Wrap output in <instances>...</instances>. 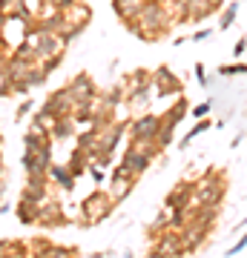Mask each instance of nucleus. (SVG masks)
I'll list each match as a JSON object with an SVG mask.
<instances>
[{"mask_svg": "<svg viewBox=\"0 0 247 258\" xmlns=\"http://www.w3.org/2000/svg\"><path fill=\"white\" fill-rule=\"evenodd\" d=\"M110 207H112V198L110 195H104V192H92L86 201L81 204V210H83V215H81V221H86V224H98L101 218H107L110 215Z\"/></svg>", "mask_w": 247, "mask_h": 258, "instance_id": "nucleus-1", "label": "nucleus"}, {"mask_svg": "<svg viewBox=\"0 0 247 258\" xmlns=\"http://www.w3.org/2000/svg\"><path fill=\"white\" fill-rule=\"evenodd\" d=\"M49 164H52V149L49 144L37 149H26L23 155V166H26V175H46L49 172Z\"/></svg>", "mask_w": 247, "mask_h": 258, "instance_id": "nucleus-2", "label": "nucleus"}, {"mask_svg": "<svg viewBox=\"0 0 247 258\" xmlns=\"http://www.w3.org/2000/svg\"><path fill=\"white\" fill-rule=\"evenodd\" d=\"M161 123H164V120L156 118V115H144V118L132 120V126H129V132H132V141H156Z\"/></svg>", "mask_w": 247, "mask_h": 258, "instance_id": "nucleus-3", "label": "nucleus"}, {"mask_svg": "<svg viewBox=\"0 0 247 258\" xmlns=\"http://www.w3.org/2000/svg\"><path fill=\"white\" fill-rule=\"evenodd\" d=\"M153 89H156L161 98H167V95L181 92V83H178V78H175L167 66H161V69H156V72H153Z\"/></svg>", "mask_w": 247, "mask_h": 258, "instance_id": "nucleus-4", "label": "nucleus"}, {"mask_svg": "<svg viewBox=\"0 0 247 258\" xmlns=\"http://www.w3.org/2000/svg\"><path fill=\"white\" fill-rule=\"evenodd\" d=\"M66 95L75 101V106H81V103H86V101L95 98V83H92L86 75H78V78L66 86Z\"/></svg>", "mask_w": 247, "mask_h": 258, "instance_id": "nucleus-5", "label": "nucleus"}, {"mask_svg": "<svg viewBox=\"0 0 247 258\" xmlns=\"http://www.w3.org/2000/svg\"><path fill=\"white\" fill-rule=\"evenodd\" d=\"M181 252H184L181 235H175L173 230L164 232V238L156 244V255H181Z\"/></svg>", "mask_w": 247, "mask_h": 258, "instance_id": "nucleus-6", "label": "nucleus"}, {"mask_svg": "<svg viewBox=\"0 0 247 258\" xmlns=\"http://www.w3.org/2000/svg\"><path fill=\"white\" fill-rule=\"evenodd\" d=\"M221 195H224V184H202L195 201L202 204V207H216L221 201Z\"/></svg>", "mask_w": 247, "mask_h": 258, "instance_id": "nucleus-7", "label": "nucleus"}, {"mask_svg": "<svg viewBox=\"0 0 247 258\" xmlns=\"http://www.w3.org/2000/svg\"><path fill=\"white\" fill-rule=\"evenodd\" d=\"M49 175H52L55 184L64 186V189H72L75 186V175L69 172V166H64V164H49Z\"/></svg>", "mask_w": 247, "mask_h": 258, "instance_id": "nucleus-8", "label": "nucleus"}, {"mask_svg": "<svg viewBox=\"0 0 247 258\" xmlns=\"http://www.w3.org/2000/svg\"><path fill=\"white\" fill-rule=\"evenodd\" d=\"M141 6H144V0H115V12H118L127 23L135 20V15L141 12Z\"/></svg>", "mask_w": 247, "mask_h": 258, "instance_id": "nucleus-9", "label": "nucleus"}, {"mask_svg": "<svg viewBox=\"0 0 247 258\" xmlns=\"http://www.w3.org/2000/svg\"><path fill=\"white\" fill-rule=\"evenodd\" d=\"M190 198H192V189L184 184L167 198V207H170V210H187V207H190Z\"/></svg>", "mask_w": 247, "mask_h": 258, "instance_id": "nucleus-10", "label": "nucleus"}, {"mask_svg": "<svg viewBox=\"0 0 247 258\" xmlns=\"http://www.w3.org/2000/svg\"><path fill=\"white\" fill-rule=\"evenodd\" d=\"M37 210H40V204H37V201L23 198V201H20V207H18V218L23 224H35L37 221Z\"/></svg>", "mask_w": 247, "mask_h": 258, "instance_id": "nucleus-11", "label": "nucleus"}, {"mask_svg": "<svg viewBox=\"0 0 247 258\" xmlns=\"http://www.w3.org/2000/svg\"><path fill=\"white\" fill-rule=\"evenodd\" d=\"M37 221H40V224H64L61 207H55V204H49V207H40V210H37Z\"/></svg>", "mask_w": 247, "mask_h": 258, "instance_id": "nucleus-12", "label": "nucleus"}, {"mask_svg": "<svg viewBox=\"0 0 247 258\" xmlns=\"http://www.w3.org/2000/svg\"><path fill=\"white\" fill-rule=\"evenodd\" d=\"M184 112H187V101L181 98V101H178V106H175V109H170L164 115V123H167V126H175V123L184 118Z\"/></svg>", "mask_w": 247, "mask_h": 258, "instance_id": "nucleus-13", "label": "nucleus"}, {"mask_svg": "<svg viewBox=\"0 0 247 258\" xmlns=\"http://www.w3.org/2000/svg\"><path fill=\"white\" fill-rule=\"evenodd\" d=\"M236 15H238V3H230L227 9H224V15H221L219 26L221 29H230V26H233V20H236Z\"/></svg>", "mask_w": 247, "mask_h": 258, "instance_id": "nucleus-14", "label": "nucleus"}, {"mask_svg": "<svg viewBox=\"0 0 247 258\" xmlns=\"http://www.w3.org/2000/svg\"><path fill=\"white\" fill-rule=\"evenodd\" d=\"M247 72V63H233V66H219V75L221 78H233V75H244Z\"/></svg>", "mask_w": 247, "mask_h": 258, "instance_id": "nucleus-15", "label": "nucleus"}, {"mask_svg": "<svg viewBox=\"0 0 247 258\" xmlns=\"http://www.w3.org/2000/svg\"><path fill=\"white\" fill-rule=\"evenodd\" d=\"M244 247H247V232H244V238H238L236 244L230 247V252H227V255H236V252H241V249H244Z\"/></svg>", "mask_w": 247, "mask_h": 258, "instance_id": "nucleus-16", "label": "nucleus"}, {"mask_svg": "<svg viewBox=\"0 0 247 258\" xmlns=\"http://www.w3.org/2000/svg\"><path fill=\"white\" fill-rule=\"evenodd\" d=\"M9 72H6V75H3V72H0V95H6V92H9Z\"/></svg>", "mask_w": 247, "mask_h": 258, "instance_id": "nucleus-17", "label": "nucleus"}, {"mask_svg": "<svg viewBox=\"0 0 247 258\" xmlns=\"http://www.w3.org/2000/svg\"><path fill=\"white\" fill-rule=\"evenodd\" d=\"M244 49H247V37H241V40L236 43V49H233V55L241 57V55H244Z\"/></svg>", "mask_w": 247, "mask_h": 258, "instance_id": "nucleus-18", "label": "nucleus"}, {"mask_svg": "<svg viewBox=\"0 0 247 258\" xmlns=\"http://www.w3.org/2000/svg\"><path fill=\"white\" fill-rule=\"evenodd\" d=\"M207 112H210V103H202V106H195V109H192V115H195V118H202V115H207Z\"/></svg>", "mask_w": 247, "mask_h": 258, "instance_id": "nucleus-19", "label": "nucleus"}, {"mask_svg": "<svg viewBox=\"0 0 247 258\" xmlns=\"http://www.w3.org/2000/svg\"><path fill=\"white\" fill-rule=\"evenodd\" d=\"M32 106H35V103H32V101H26V103H23V106L18 109V118H23V115H29V112H32Z\"/></svg>", "mask_w": 247, "mask_h": 258, "instance_id": "nucleus-20", "label": "nucleus"}, {"mask_svg": "<svg viewBox=\"0 0 247 258\" xmlns=\"http://www.w3.org/2000/svg\"><path fill=\"white\" fill-rule=\"evenodd\" d=\"M46 3H55L58 9H66V6H72L75 0H46Z\"/></svg>", "mask_w": 247, "mask_h": 258, "instance_id": "nucleus-21", "label": "nucleus"}, {"mask_svg": "<svg viewBox=\"0 0 247 258\" xmlns=\"http://www.w3.org/2000/svg\"><path fill=\"white\" fill-rule=\"evenodd\" d=\"M195 78H199V83H207V78H204V66H202V63L195 66Z\"/></svg>", "mask_w": 247, "mask_h": 258, "instance_id": "nucleus-22", "label": "nucleus"}, {"mask_svg": "<svg viewBox=\"0 0 247 258\" xmlns=\"http://www.w3.org/2000/svg\"><path fill=\"white\" fill-rule=\"evenodd\" d=\"M204 37H210V29H202V32H195L192 40H204Z\"/></svg>", "mask_w": 247, "mask_h": 258, "instance_id": "nucleus-23", "label": "nucleus"}, {"mask_svg": "<svg viewBox=\"0 0 247 258\" xmlns=\"http://www.w3.org/2000/svg\"><path fill=\"white\" fill-rule=\"evenodd\" d=\"M3 23H6V12L0 9V26H3Z\"/></svg>", "mask_w": 247, "mask_h": 258, "instance_id": "nucleus-24", "label": "nucleus"}, {"mask_svg": "<svg viewBox=\"0 0 247 258\" xmlns=\"http://www.w3.org/2000/svg\"><path fill=\"white\" fill-rule=\"evenodd\" d=\"M0 195H3V186H0Z\"/></svg>", "mask_w": 247, "mask_h": 258, "instance_id": "nucleus-25", "label": "nucleus"}]
</instances>
